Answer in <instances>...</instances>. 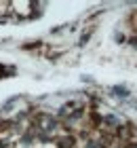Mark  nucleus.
<instances>
[{"mask_svg":"<svg viewBox=\"0 0 137 148\" xmlns=\"http://www.w3.org/2000/svg\"><path fill=\"white\" fill-rule=\"evenodd\" d=\"M74 144H76V140H74L72 136H65V138L57 140V148H74Z\"/></svg>","mask_w":137,"mask_h":148,"instance_id":"f257e3e1","label":"nucleus"},{"mask_svg":"<svg viewBox=\"0 0 137 148\" xmlns=\"http://www.w3.org/2000/svg\"><path fill=\"white\" fill-rule=\"evenodd\" d=\"M133 45H135V47H137V38H133Z\"/></svg>","mask_w":137,"mask_h":148,"instance_id":"f03ea898","label":"nucleus"}]
</instances>
